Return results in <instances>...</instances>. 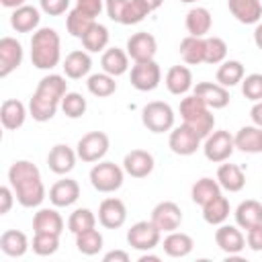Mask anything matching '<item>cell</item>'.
Returning <instances> with one entry per match:
<instances>
[{
	"mask_svg": "<svg viewBox=\"0 0 262 262\" xmlns=\"http://www.w3.org/2000/svg\"><path fill=\"white\" fill-rule=\"evenodd\" d=\"M8 184L12 186L18 205L25 209L39 207L45 199V186L41 180V172L29 160H16L8 168Z\"/></svg>",
	"mask_w": 262,
	"mask_h": 262,
	"instance_id": "6da1fadb",
	"label": "cell"
},
{
	"mask_svg": "<svg viewBox=\"0 0 262 262\" xmlns=\"http://www.w3.org/2000/svg\"><path fill=\"white\" fill-rule=\"evenodd\" d=\"M61 59V41L55 29L41 27L31 37V61L37 70H51Z\"/></svg>",
	"mask_w": 262,
	"mask_h": 262,
	"instance_id": "7a4b0ae2",
	"label": "cell"
},
{
	"mask_svg": "<svg viewBox=\"0 0 262 262\" xmlns=\"http://www.w3.org/2000/svg\"><path fill=\"white\" fill-rule=\"evenodd\" d=\"M180 117H182L184 125H188L192 131H196V135L201 139H205L215 127V117H213L211 108L196 94H188L180 100Z\"/></svg>",
	"mask_w": 262,
	"mask_h": 262,
	"instance_id": "3957f363",
	"label": "cell"
},
{
	"mask_svg": "<svg viewBox=\"0 0 262 262\" xmlns=\"http://www.w3.org/2000/svg\"><path fill=\"white\" fill-rule=\"evenodd\" d=\"M141 123L151 133H166L174 129V108L168 102L151 100L141 108Z\"/></svg>",
	"mask_w": 262,
	"mask_h": 262,
	"instance_id": "277c9868",
	"label": "cell"
},
{
	"mask_svg": "<svg viewBox=\"0 0 262 262\" xmlns=\"http://www.w3.org/2000/svg\"><path fill=\"white\" fill-rule=\"evenodd\" d=\"M123 176H125V170L115 162H98L90 168V174H88L92 188L106 194L123 186Z\"/></svg>",
	"mask_w": 262,
	"mask_h": 262,
	"instance_id": "5b68a950",
	"label": "cell"
},
{
	"mask_svg": "<svg viewBox=\"0 0 262 262\" xmlns=\"http://www.w3.org/2000/svg\"><path fill=\"white\" fill-rule=\"evenodd\" d=\"M235 149V141H233V135L225 129H217V131H211L207 137H205V143H203V154L209 162H215V164H221V162H227L231 158Z\"/></svg>",
	"mask_w": 262,
	"mask_h": 262,
	"instance_id": "8992f818",
	"label": "cell"
},
{
	"mask_svg": "<svg viewBox=\"0 0 262 262\" xmlns=\"http://www.w3.org/2000/svg\"><path fill=\"white\" fill-rule=\"evenodd\" d=\"M108 145H111V141H108V135L104 131H90V133L80 137V141L76 145V154L82 162L96 164L106 156Z\"/></svg>",
	"mask_w": 262,
	"mask_h": 262,
	"instance_id": "52a82bcc",
	"label": "cell"
},
{
	"mask_svg": "<svg viewBox=\"0 0 262 262\" xmlns=\"http://www.w3.org/2000/svg\"><path fill=\"white\" fill-rule=\"evenodd\" d=\"M162 231L154 225V221H137L127 229V244L139 252H149L160 244Z\"/></svg>",
	"mask_w": 262,
	"mask_h": 262,
	"instance_id": "ba28073f",
	"label": "cell"
},
{
	"mask_svg": "<svg viewBox=\"0 0 262 262\" xmlns=\"http://www.w3.org/2000/svg\"><path fill=\"white\" fill-rule=\"evenodd\" d=\"M162 82V70L154 59L135 61L131 68V84L141 92H151Z\"/></svg>",
	"mask_w": 262,
	"mask_h": 262,
	"instance_id": "9c48e42d",
	"label": "cell"
},
{
	"mask_svg": "<svg viewBox=\"0 0 262 262\" xmlns=\"http://www.w3.org/2000/svg\"><path fill=\"white\" fill-rule=\"evenodd\" d=\"M151 221L162 233L176 231L182 223V211L172 201H162L151 209Z\"/></svg>",
	"mask_w": 262,
	"mask_h": 262,
	"instance_id": "30bf717a",
	"label": "cell"
},
{
	"mask_svg": "<svg viewBox=\"0 0 262 262\" xmlns=\"http://www.w3.org/2000/svg\"><path fill=\"white\" fill-rule=\"evenodd\" d=\"M168 145L176 156H192L201 147V137L196 135V131L182 123L170 131Z\"/></svg>",
	"mask_w": 262,
	"mask_h": 262,
	"instance_id": "8fae6325",
	"label": "cell"
},
{
	"mask_svg": "<svg viewBox=\"0 0 262 262\" xmlns=\"http://www.w3.org/2000/svg\"><path fill=\"white\" fill-rule=\"evenodd\" d=\"M127 221V207L121 199L108 196L98 207V223L106 229H119Z\"/></svg>",
	"mask_w": 262,
	"mask_h": 262,
	"instance_id": "7c38bea8",
	"label": "cell"
},
{
	"mask_svg": "<svg viewBox=\"0 0 262 262\" xmlns=\"http://www.w3.org/2000/svg\"><path fill=\"white\" fill-rule=\"evenodd\" d=\"M156 51H158V41L151 33H135L127 39V55L133 59V61H147V59H154L156 57Z\"/></svg>",
	"mask_w": 262,
	"mask_h": 262,
	"instance_id": "4fadbf2b",
	"label": "cell"
},
{
	"mask_svg": "<svg viewBox=\"0 0 262 262\" xmlns=\"http://www.w3.org/2000/svg\"><path fill=\"white\" fill-rule=\"evenodd\" d=\"M23 63V45L14 37L0 39V78L10 76Z\"/></svg>",
	"mask_w": 262,
	"mask_h": 262,
	"instance_id": "5bb4252c",
	"label": "cell"
},
{
	"mask_svg": "<svg viewBox=\"0 0 262 262\" xmlns=\"http://www.w3.org/2000/svg\"><path fill=\"white\" fill-rule=\"evenodd\" d=\"M192 94H196L213 111L225 108L229 104V90L225 86H221L219 82H199L194 86Z\"/></svg>",
	"mask_w": 262,
	"mask_h": 262,
	"instance_id": "9a60e30c",
	"label": "cell"
},
{
	"mask_svg": "<svg viewBox=\"0 0 262 262\" xmlns=\"http://www.w3.org/2000/svg\"><path fill=\"white\" fill-rule=\"evenodd\" d=\"M123 170L131 178H145L154 172V156L145 149H131L123 158Z\"/></svg>",
	"mask_w": 262,
	"mask_h": 262,
	"instance_id": "2e32d148",
	"label": "cell"
},
{
	"mask_svg": "<svg viewBox=\"0 0 262 262\" xmlns=\"http://www.w3.org/2000/svg\"><path fill=\"white\" fill-rule=\"evenodd\" d=\"M215 244L219 246V250H223L229 256H237L244 248H246V237L239 231L237 225H219V229L215 231Z\"/></svg>",
	"mask_w": 262,
	"mask_h": 262,
	"instance_id": "e0dca14e",
	"label": "cell"
},
{
	"mask_svg": "<svg viewBox=\"0 0 262 262\" xmlns=\"http://www.w3.org/2000/svg\"><path fill=\"white\" fill-rule=\"evenodd\" d=\"M76 158H78V154H76L70 145L57 143V145H53V147L49 149V154H47V166H49V170H51L53 174H68V172L74 170Z\"/></svg>",
	"mask_w": 262,
	"mask_h": 262,
	"instance_id": "ac0fdd59",
	"label": "cell"
},
{
	"mask_svg": "<svg viewBox=\"0 0 262 262\" xmlns=\"http://www.w3.org/2000/svg\"><path fill=\"white\" fill-rule=\"evenodd\" d=\"M231 16L242 25H258L262 18L260 0H227Z\"/></svg>",
	"mask_w": 262,
	"mask_h": 262,
	"instance_id": "d6986e66",
	"label": "cell"
},
{
	"mask_svg": "<svg viewBox=\"0 0 262 262\" xmlns=\"http://www.w3.org/2000/svg\"><path fill=\"white\" fill-rule=\"evenodd\" d=\"M80 199V184L72 178H61L49 188V201L53 207H72Z\"/></svg>",
	"mask_w": 262,
	"mask_h": 262,
	"instance_id": "ffe728a7",
	"label": "cell"
},
{
	"mask_svg": "<svg viewBox=\"0 0 262 262\" xmlns=\"http://www.w3.org/2000/svg\"><path fill=\"white\" fill-rule=\"evenodd\" d=\"M35 94L41 96V98H47L51 102H57L61 106V98L68 94V82L59 74H49V76L39 80Z\"/></svg>",
	"mask_w": 262,
	"mask_h": 262,
	"instance_id": "44dd1931",
	"label": "cell"
},
{
	"mask_svg": "<svg viewBox=\"0 0 262 262\" xmlns=\"http://www.w3.org/2000/svg\"><path fill=\"white\" fill-rule=\"evenodd\" d=\"M25 119H27V106L16 100V98H8L2 102L0 106V121H2V127L8 129V131H16L25 125Z\"/></svg>",
	"mask_w": 262,
	"mask_h": 262,
	"instance_id": "7402d4cb",
	"label": "cell"
},
{
	"mask_svg": "<svg viewBox=\"0 0 262 262\" xmlns=\"http://www.w3.org/2000/svg\"><path fill=\"white\" fill-rule=\"evenodd\" d=\"M63 74L72 80H80L84 76L90 74V68H92V59L88 55V51H82V49H74L66 55L63 59Z\"/></svg>",
	"mask_w": 262,
	"mask_h": 262,
	"instance_id": "603a6c76",
	"label": "cell"
},
{
	"mask_svg": "<svg viewBox=\"0 0 262 262\" xmlns=\"http://www.w3.org/2000/svg\"><path fill=\"white\" fill-rule=\"evenodd\" d=\"M217 182L227 192H239L246 186V174L237 164H223L217 168Z\"/></svg>",
	"mask_w": 262,
	"mask_h": 262,
	"instance_id": "cb8c5ba5",
	"label": "cell"
},
{
	"mask_svg": "<svg viewBox=\"0 0 262 262\" xmlns=\"http://www.w3.org/2000/svg\"><path fill=\"white\" fill-rule=\"evenodd\" d=\"M39 20H41L39 10L35 6H31V4H23V6L14 8L12 14H10V27L16 33H31V31H35L39 27Z\"/></svg>",
	"mask_w": 262,
	"mask_h": 262,
	"instance_id": "d4e9b609",
	"label": "cell"
},
{
	"mask_svg": "<svg viewBox=\"0 0 262 262\" xmlns=\"http://www.w3.org/2000/svg\"><path fill=\"white\" fill-rule=\"evenodd\" d=\"M166 88L176 96L186 94L192 88V72L186 66H172L166 72Z\"/></svg>",
	"mask_w": 262,
	"mask_h": 262,
	"instance_id": "484cf974",
	"label": "cell"
},
{
	"mask_svg": "<svg viewBox=\"0 0 262 262\" xmlns=\"http://www.w3.org/2000/svg\"><path fill=\"white\" fill-rule=\"evenodd\" d=\"M33 231L35 233H57L63 231V217L55 209H39L33 217Z\"/></svg>",
	"mask_w": 262,
	"mask_h": 262,
	"instance_id": "4316f807",
	"label": "cell"
},
{
	"mask_svg": "<svg viewBox=\"0 0 262 262\" xmlns=\"http://www.w3.org/2000/svg\"><path fill=\"white\" fill-rule=\"evenodd\" d=\"M162 248H164L166 256H170V258H184V256H188V254L192 252L194 242H192V237H190L188 233H184V231H170V233L164 237Z\"/></svg>",
	"mask_w": 262,
	"mask_h": 262,
	"instance_id": "83f0119b",
	"label": "cell"
},
{
	"mask_svg": "<svg viewBox=\"0 0 262 262\" xmlns=\"http://www.w3.org/2000/svg\"><path fill=\"white\" fill-rule=\"evenodd\" d=\"M235 225L239 229H250L258 223H262V203L254 201V199H248V201H242L235 209Z\"/></svg>",
	"mask_w": 262,
	"mask_h": 262,
	"instance_id": "f1b7e54d",
	"label": "cell"
},
{
	"mask_svg": "<svg viewBox=\"0 0 262 262\" xmlns=\"http://www.w3.org/2000/svg\"><path fill=\"white\" fill-rule=\"evenodd\" d=\"M211 25H213V18H211V12L203 6H194L186 12V18H184V27L188 31V35L192 37H205L209 31H211Z\"/></svg>",
	"mask_w": 262,
	"mask_h": 262,
	"instance_id": "f546056e",
	"label": "cell"
},
{
	"mask_svg": "<svg viewBox=\"0 0 262 262\" xmlns=\"http://www.w3.org/2000/svg\"><path fill=\"white\" fill-rule=\"evenodd\" d=\"M100 66H102V72H106L115 78L123 76L129 70V55H127V51H123L119 47H108L102 51Z\"/></svg>",
	"mask_w": 262,
	"mask_h": 262,
	"instance_id": "4dcf8cb0",
	"label": "cell"
},
{
	"mask_svg": "<svg viewBox=\"0 0 262 262\" xmlns=\"http://www.w3.org/2000/svg\"><path fill=\"white\" fill-rule=\"evenodd\" d=\"M205 49H207V39L205 37H184L180 41V57L188 66H199L205 61Z\"/></svg>",
	"mask_w": 262,
	"mask_h": 262,
	"instance_id": "1f68e13d",
	"label": "cell"
},
{
	"mask_svg": "<svg viewBox=\"0 0 262 262\" xmlns=\"http://www.w3.org/2000/svg\"><path fill=\"white\" fill-rule=\"evenodd\" d=\"M0 250L10 258H20L29 250V239L18 229H8L0 235Z\"/></svg>",
	"mask_w": 262,
	"mask_h": 262,
	"instance_id": "d6a6232c",
	"label": "cell"
},
{
	"mask_svg": "<svg viewBox=\"0 0 262 262\" xmlns=\"http://www.w3.org/2000/svg\"><path fill=\"white\" fill-rule=\"evenodd\" d=\"M260 135H262V127H258V125L242 127L233 135L235 149H239L244 154H260Z\"/></svg>",
	"mask_w": 262,
	"mask_h": 262,
	"instance_id": "836d02e7",
	"label": "cell"
},
{
	"mask_svg": "<svg viewBox=\"0 0 262 262\" xmlns=\"http://www.w3.org/2000/svg\"><path fill=\"white\" fill-rule=\"evenodd\" d=\"M246 76V70H244V63L237 61V59H225L223 63H219L217 68V74H215V80L225 86V88H231L235 84H239Z\"/></svg>",
	"mask_w": 262,
	"mask_h": 262,
	"instance_id": "e575fe53",
	"label": "cell"
},
{
	"mask_svg": "<svg viewBox=\"0 0 262 262\" xmlns=\"http://www.w3.org/2000/svg\"><path fill=\"white\" fill-rule=\"evenodd\" d=\"M219 194H221V186H219L217 178L213 180V178H209V176L196 180V182L192 184V188H190L192 203H194V205H201V207L207 205L209 201H213V199L219 196Z\"/></svg>",
	"mask_w": 262,
	"mask_h": 262,
	"instance_id": "d590c367",
	"label": "cell"
},
{
	"mask_svg": "<svg viewBox=\"0 0 262 262\" xmlns=\"http://www.w3.org/2000/svg\"><path fill=\"white\" fill-rule=\"evenodd\" d=\"M96 23V18H92L90 14H86L84 10H80L78 6H74L68 16H66V27H68V33L76 39H82L86 35V31Z\"/></svg>",
	"mask_w": 262,
	"mask_h": 262,
	"instance_id": "8d00e7d4",
	"label": "cell"
},
{
	"mask_svg": "<svg viewBox=\"0 0 262 262\" xmlns=\"http://www.w3.org/2000/svg\"><path fill=\"white\" fill-rule=\"evenodd\" d=\"M82 45L88 53H98V51H104L106 45H108V29L100 23H94L86 35L82 37Z\"/></svg>",
	"mask_w": 262,
	"mask_h": 262,
	"instance_id": "74e56055",
	"label": "cell"
},
{
	"mask_svg": "<svg viewBox=\"0 0 262 262\" xmlns=\"http://www.w3.org/2000/svg\"><path fill=\"white\" fill-rule=\"evenodd\" d=\"M227 217H229V201L223 194H219L213 201H209L207 205H203V219L209 225H221Z\"/></svg>",
	"mask_w": 262,
	"mask_h": 262,
	"instance_id": "f35d334b",
	"label": "cell"
},
{
	"mask_svg": "<svg viewBox=\"0 0 262 262\" xmlns=\"http://www.w3.org/2000/svg\"><path fill=\"white\" fill-rule=\"evenodd\" d=\"M86 88L92 96H98V98H106L111 94H115L117 90V82H115V76L106 74V72H100V74H92L88 76V82H86Z\"/></svg>",
	"mask_w": 262,
	"mask_h": 262,
	"instance_id": "ab89813d",
	"label": "cell"
},
{
	"mask_svg": "<svg viewBox=\"0 0 262 262\" xmlns=\"http://www.w3.org/2000/svg\"><path fill=\"white\" fill-rule=\"evenodd\" d=\"M102 244H104L102 233L98 229H94V227L86 229L82 233H76V248L84 256H96L102 250Z\"/></svg>",
	"mask_w": 262,
	"mask_h": 262,
	"instance_id": "60d3db41",
	"label": "cell"
},
{
	"mask_svg": "<svg viewBox=\"0 0 262 262\" xmlns=\"http://www.w3.org/2000/svg\"><path fill=\"white\" fill-rule=\"evenodd\" d=\"M57 108H59L57 102H51V100H47V98H41V96H37L35 92H33V96H31V100H29V115H31L37 123L51 121V119L55 117Z\"/></svg>",
	"mask_w": 262,
	"mask_h": 262,
	"instance_id": "b9f144b4",
	"label": "cell"
},
{
	"mask_svg": "<svg viewBox=\"0 0 262 262\" xmlns=\"http://www.w3.org/2000/svg\"><path fill=\"white\" fill-rule=\"evenodd\" d=\"M92 227H96V217H94V213L90 211V209H76L72 215H70V219H68V229L76 235V233H82V231H86V229H92Z\"/></svg>",
	"mask_w": 262,
	"mask_h": 262,
	"instance_id": "7bdbcfd3",
	"label": "cell"
},
{
	"mask_svg": "<svg viewBox=\"0 0 262 262\" xmlns=\"http://www.w3.org/2000/svg\"><path fill=\"white\" fill-rule=\"evenodd\" d=\"M88 104H86V98L80 94V92H68L63 98H61V111L66 117L70 119H80L84 113H86Z\"/></svg>",
	"mask_w": 262,
	"mask_h": 262,
	"instance_id": "ee69618b",
	"label": "cell"
},
{
	"mask_svg": "<svg viewBox=\"0 0 262 262\" xmlns=\"http://www.w3.org/2000/svg\"><path fill=\"white\" fill-rule=\"evenodd\" d=\"M31 248L37 256H51L59 248V235L57 233H35Z\"/></svg>",
	"mask_w": 262,
	"mask_h": 262,
	"instance_id": "f6af8a7d",
	"label": "cell"
},
{
	"mask_svg": "<svg viewBox=\"0 0 262 262\" xmlns=\"http://www.w3.org/2000/svg\"><path fill=\"white\" fill-rule=\"evenodd\" d=\"M227 57V43L221 37H207V49H205V63L217 66L223 63Z\"/></svg>",
	"mask_w": 262,
	"mask_h": 262,
	"instance_id": "bcb514c9",
	"label": "cell"
},
{
	"mask_svg": "<svg viewBox=\"0 0 262 262\" xmlns=\"http://www.w3.org/2000/svg\"><path fill=\"white\" fill-rule=\"evenodd\" d=\"M149 6L143 4L141 0H129L127 8H125V14H123V23L121 25H137L141 23L147 14H149Z\"/></svg>",
	"mask_w": 262,
	"mask_h": 262,
	"instance_id": "7dc6e473",
	"label": "cell"
},
{
	"mask_svg": "<svg viewBox=\"0 0 262 262\" xmlns=\"http://www.w3.org/2000/svg\"><path fill=\"white\" fill-rule=\"evenodd\" d=\"M242 94L248 100H252V102L262 100V74L244 76V80H242Z\"/></svg>",
	"mask_w": 262,
	"mask_h": 262,
	"instance_id": "c3c4849f",
	"label": "cell"
},
{
	"mask_svg": "<svg viewBox=\"0 0 262 262\" xmlns=\"http://www.w3.org/2000/svg\"><path fill=\"white\" fill-rule=\"evenodd\" d=\"M127 4H129V0H104V8H106L108 18L115 23H123V14H125Z\"/></svg>",
	"mask_w": 262,
	"mask_h": 262,
	"instance_id": "681fc988",
	"label": "cell"
},
{
	"mask_svg": "<svg viewBox=\"0 0 262 262\" xmlns=\"http://www.w3.org/2000/svg\"><path fill=\"white\" fill-rule=\"evenodd\" d=\"M39 6L49 16H59L70 8V0H39Z\"/></svg>",
	"mask_w": 262,
	"mask_h": 262,
	"instance_id": "f907efd6",
	"label": "cell"
},
{
	"mask_svg": "<svg viewBox=\"0 0 262 262\" xmlns=\"http://www.w3.org/2000/svg\"><path fill=\"white\" fill-rule=\"evenodd\" d=\"M246 244L250 250L254 252H262V223L254 225L248 229V235H246Z\"/></svg>",
	"mask_w": 262,
	"mask_h": 262,
	"instance_id": "816d5d0a",
	"label": "cell"
},
{
	"mask_svg": "<svg viewBox=\"0 0 262 262\" xmlns=\"http://www.w3.org/2000/svg\"><path fill=\"white\" fill-rule=\"evenodd\" d=\"M76 6L80 10H84L86 14H90L92 18H96L102 12V0H76Z\"/></svg>",
	"mask_w": 262,
	"mask_h": 262,
	"instance_id": "f5cc1de1",
	"label": "cell"
},
{
	"mask_svg": "<svg viewBox=\"0 0 262 262\" xmlns=\"http://www.w3.org/2000/svg\"><path fill=\"white\" fill-rule=\"evenodd\" d=\"M12 203H14L12 186H2L0 188V215H6L10 211V207H12Z\"/></svg>",
	"mask_w": 262,
	"mask_h": 262,
	"instance_id": "db71d44e",
	"label": "cell"
},
{
	"mask_svg": "<svg viewBox=\"0 0 262 262\" xmlns=\"http://www.w3.org/2000/svg\"><path fill=\"white\" fill-rule=\"evenodd\" d=\"M102 260L104 262H129V254L123 250H113V252H106Z\"/></svg>",
	"mask_w": 262,
	"mask_h": 262,
	"instance_id": "11a10c76",
	"label": "cell"
},
{
	"mask_svg": "<svg viewBox=\"0 0 262 262\" xmlns=\"http://www.w3.org/2000/svg\"><path fill=\"white\" fill-rule=\"evenodd\" d=\"M250 119H252V123H254V125L262 127V100L254 102V106L250 108Z\"/></svg>",
	"mask_w": 262,
	"mask_h": 262,
	"instance_id": "9f6ffc18",
	"label": "cell"
},
{
	"mask_svg": "<svg viewBox=\"0 0 262 262\" xmlns=\"http://www.w3.org/2000/svg\"><path fill=\"white\" fill-rule=\"evenodd\" d=\"M254 43L258 49H262V23H258L254 29Z\"/></svg>",
	"mask_w": 262,
	"mask_h": 262,
	"instance_id": "6f0895ef",
	"label": "cell"
},
{
	"mask_svg": "<svg viewBox=\"0 0 262 262\" xmlns=\"http://www.w3.org/2000/svg\"><path fill=\"white\" fill-rule=\"evenodd\" d=\"M0 2H2V6H4V8H12V10H14V8L23 6L27 0H0Z\"/></svg>",
	"mask_w": 262,
	"mask_h": 262,
	"instance_id": "680465c9",
	"label": "cell"
},
{
	"mask_svg": "<svg viewBox=\"0 0 262 262\" xmlns=\"http://www.w3.org/2000/svg\"><path fill=\"white\" fill-rule=\"evenodd\" d=\"M141 2H143V4H147V6H149V10L154 12V10H158V8L162 6V2H164V0H141Z\"/></svg>",
	"mask_w": 262,
	"mask_h": 262,
	"instance_id": "91938a15",
	"label": "cell"
},
{
	"mask_svg": "<svg viewBox=\"0 0 262 262\" xmlns=\"http://www.w3.org/2000/svg\"><path fill=\"white\" fill-rule=\"evenodd\" d=\"M160 258L158 256H151V254H143L141 258H139V262H158Z\"/></svg>",
	"mask_w": 262,
	"mask_h": 262,
	"instance_id": "94428289",
	"label": "cell"
},
{
	"mask_svg": "<svg viewBox=\"0 0 262 262\" xmlns=\"http://www.w3.org/2000/svg\"><path fill=\"white\" fill-rule=\"evenodd\" d=\"M180 2H184V4H192V2H196V0H180Z\"/></svg>",
	"mask_w": 262,
	"mask_h": 262,
	"instance_id": "6125c7cd",
	"label": "cell"
},
{
	"mask_svg": "<svg viewBox=\"0 0 262 262\" xmlns=\"http://www.w3.org/2000/svg\"><path fill=\"white\" fill-rule=\"evenodd\" d=\"M260 154H262V135H260Z\"/></svg>",
	"mask_w": 262,
	"mask_h": 262,
	"instance_id": "be15d7a7",
	"label": "cell"
}]
</instances>
